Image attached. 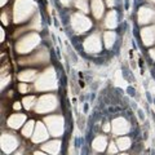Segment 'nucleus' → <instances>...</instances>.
I'll use <instances>...</instances> for the list:
<instances>
[{
  "label": "nucleus",
  "instance_id": "1",
  "mask_svg": "<svg viewBox=\"0 0 155 155\" xmlns=\"http://www.w3.org/2000/svg\"><path fill=\"white\" fill-rule=\"evenodd\" d=\"M32 12V3L31 0H18L17 5L14 7V21L21 22L28 17Z\"/></svg>",
  "mask_w": 155,
  "mask_h": 155
},
{
  "label": "nucleus",
  "instance_id": "2",
  "mask_svg": "<svg viewBox=\"0 0 155 155\" xmlns=\"http://www.w3.org/2000/svg\"><path fill=\"white\" fill-rule=\"evenodd\" d=\"M57 85V81H56V76L53 74V70L49 71H45L44 74L40 76L36 83L35 87L39 91H44V89H54Z\"/></svg>",
  "mask_w": 155,
  "mask_h": 155
},
{
  "label": "nucleus",
  "instance_id": "3",
  "mask_svg": "<svg viewBox=\"0 0 155 155\" xmlns=\"http://www.w3.org/2000/svg\"><path fill=\"white\" fill-rule=\"evenodd\" d=\"M39 35L38 34H30V35H26L22 40H19V43L17 44V51L21 53H25L31 51L34 47H35L39 43Z\"/></svg>",
  "mask_w": 155,
  "mask_h": 155
},
{
  "label": "nucleus",
  "instance_id": "4",
  "mask_svg": "<svg viewBox=\"0 0 155 155\" xmlns=\"http://www.w3.org/2000/svg\"><path fill=\"white\" fill-rule=\"evenodd\" d=\"M57 105L56 97L54 96H43L38 104V107L35 109L38 113H45V111H52L54 110Z\"/></svg>",
  "mask_w": 155,
  "mask_h": 155
},
{
  "label": "nucleus",
  "instance_id": "5",
  "mask_svg": "<svg viewBox=\"0 0 155 155\" xmlns=\"http://www.w3.org/2000/svg\"><path fill=\"white\" fill-rule=\"evenodd\" d=\"M45 124L47 127L51 129L52 134H61L62 129H64V120L61 116H51V118H45Z\"/></svg>",
  "mask_w": 155,
  "mask_h": 155
},
{
  "label": "nucleus",
  "instance_id": "6",
  "mask_svg": "<svg viewBox=\"0 0 155 155\" xmlns=\"http://www.w3.org/2000/svg\"><path fill=\"white\" fill-rule=\"evenodd\" d=\"M72 26H74L76 32H84L91 27V21L83 14H74L72 17Z\"/></svg>",
  "mask_w": 155,
  "mask_h": 155
},
{
  "label": "nucleus",
  "instance_id": "7",
  "mask_svg": "<svg viewBox=\"0 0 155 155\" xmlns=\"http://www.w3.org/2000/svg\"><path fill=\"white\" fill-rule=\"evenodd\" d=\"M18 145V141L14 136L11 134H5L3 136V140H2V147L5 153H11L13 151V149H16Z\"/></svg>",
  "mask_w": 155,
  "mask_h": 155
},
{
  "label": "nucleus",
  "instance_id": "8",
  "mask_svg": "<svg viewBox=\"0 0 155 155\" xmlns=\"http://www.w3.org/2000/svg\"><path fill=\"white\" fill-rule=\"evenodd\" d=\"M113 129L115 134H124L129 130V124L125 122L124 118H118L114 120L113 123Z\"/></svg>",
  "mask_w": 155,
  "mask_h": 155
},
{
  "label": "nucleus",
  "instance_id": "9",
  "mask_svg": "<svg viewBox=\"0 0 155 155\" xmlns=\"http://www.w3.org/2000/svg\"><path fill=\"white\" fill-rule=\"evenodd\" d=\"M84 47H85V49L91 52V53H93V52H100L101 49V44H100V38L97 36V35H92L89 36L88 39L85 40L84 43Z\"/></svg>",
  "mask_w": 155,
  "mask_h": 155
},
{
  "label": "nucleus",
  "instance_id": "10",
  "mask_svg": "<svg viewBox=\"0 0 155 155\" xmlns=\"http://www.w3.org/2000/svg\"><path fill=\"white\" fill-rule=\"evenodd\" d=\"M47 138H48V132H47L45 127L41 123H36L35 133H34V136H32V141L34 142H41Z\"/></svg>",
  "mask_w": 155,
  "mask_h": 155
},
{
  "label": "nucleus",
  "instance_id": "11",
  "mask_svg": "<svg viewBox=\"0 0 155 155\" xmlns=\"http://www.w3.org/2000/svg\"><path fill=\"white\" fill-rule=\"evenodd\" d=\"M142 40L146 45L153 44L155 40V26H150L142 30Z\"/></svg>",
  "mask_w": 155,
  "mask_h": 155
},
{
  "label": "nucleus",
  "instance_id": "12",
  "mask_svg": "<svg viewBox=\"0 0 155 155\" xmlns=\"http://www.w3.org/2000/svg\"><path fill=\"white\" fill-rule=\"evenodd\" d=\"M26 120V115L23 114H14L8 119V125L11 128H19Z\"/></svg>",
  "mask_w": 155,
  "mask_h": 155
},
{
  "label": "nucleus",
  "instance_id": "13",
  "mask_svg": "<svg viewBox=\"0 0 155 155\" xmlns=\"http://www.w3.org/2000/svg\"><path fill=\"white\" fill-rule=\"evenodd\" d=\"M155 13L151 11V9H147V8H142L141 11L138 12V21L141 23H146L149 21H151L154 18Z\"/></svg>",
  "mask_w": 155,
  "mask_h": 155
},
{
  "label": "nucleus",
  "instance_id": "14",
  "mask_svg": "<svg viewBox=\"0 0 155 155\" xmlns=\"http://www.w3.org/2000/svg\"><path fill=\"white\" fill-rule=\"evenodd\" d=\"M106 145H107V140H106V137H104V136H98V137L94 138L93 143H92V146H93V149L96 150V151H104V150L106 149Z\"/></svg>",
  "mask_w": 155,
  "mask_h": 155
},
{
  "label": "nucleus",
  "instance_id": "15",
  "mask_svg": "<svg viewBox=\"0 0 155 155\" xmlns=\"http://www.w3.org/2000/svg\"><path fill=\"white\" fill-rule=\"evenodd\" d=\"M60 147H61V142L60 141H49V142H47L45 145H43L41 150L48 151L51 154H57L58 151H60Z\"/></svg>",
  "mask_w": 155,
  "mask_h": 155
},
{
  "label": "nucleus",
  "instance_id": "16",
  "mask_svg": "<svg viewBox=\"0 0 155 155\" xmlns=\"http://www.w3.org/2000/svg\"><path fill=\"white\" fill-rule=\"evenodd\" d=\"M92 11H93V14L96 18H101L104 13V5L101 0H93L92 2Z\"/></svg>",
  "mask_w": 155,
  "mask_h": 155
},
{
  "label": "nucleus",
  "instance_id": "17",
  "mask_svg": "<svg viewBox=\"0 0 155 155\" xmlns=\"http://www.w3.org/2000/svg\"><path fill=\"white\" fill-rule=\"evenodd\" d=\"M36 76V71L35 70H26V71H22L21 74L18 75V78L21 79L22 81H30L34 80V78Z\"/></svg>",
  "mask_w": 155,
  "mask_h": 155
},
{
  "label": "nucleus",
  "instance_id": "18",
  "mask_svg": "<svg viewBox=\"0 0 155 155\" xmlns=\"http://www.w3.org/2000/svg\"><path fill=\"white\" fill-rule=\"evenodd\" d=\"M105 25H106V27H109V28L116 27V13H115V12H110V13L107 14Z\"/></svg>",
  "mask_w": 155,
  "mask_h": 155
},
{
  "label": "nucleus",
  "instance_id": "19",
  "mask_svg": "<svg viewBox=\"0 0 155 155\" xmlns=\"http://www.w3.org/2000/svg\"><path fill=\"white\" fill-rule=\"evenodd\" d=\"M116 145H118V149H120V150H127L130 146V140L127 137L118 138L116 140Z\"/></svg>",
  "mask_w": 155,
  "mask_h": 155
},
{
  "label": "nucleus",
  "instance_id": "20",
  "mask_svg": "<svg viewBox=\"0 0 155 155\" xmlns=\"http://www.w3.org/2000/svg\"><path fill=\"white\" fill-rule=\"evenodd\" d=\"M35 104H36V98L35 97H32V96L25 97V98L22 100V105H23V107H25L26 110H30Z\"/></svg>",
  "mask_w": 155,
  "mask_h": 155
},
{
  "label": "nucleus",
  "instance_id": "21",
  "mask_svg": "<svg viewBox=\"0 0 155 155\" xmlns=\"http://www.w3.org/2000/svg\"><path fill=\"white\" fill-rule=\"evenodd\" d=\"M115 34L114 32H106L105 34V44H106V48H111L115 41Z\"/></svg>",
  "mask_w": 155,
  "mask_h": 155
},
{
  "label": "nucleus",
  "instance_id": "22",
  "mask_svg": "<svg viewBox=\"0 0 155 155\" xmlns=\"http://www.w3.org/2000/svg\"><path fill=\"white\" fill-rule=\"evenodd\" d=\"M34 125H35V123L32 122H27L26 123V125L23 127V129H22V134L25 136V137H30V136L32 134V128H34Z\"/></svg>",
  "mask_w": 155,
  "mask_h": 155
},
{
  "label": "nucleus",
  "instance_id": "23",
  "mask_svg": "<svg viewBox=\"0 0 155 155\" xmlns=\"http://www.w3.org/2000/svg\"><path fill=\"white\" fill-rule=\"evenodd\" d=\"M76 7L80 9V11H83L84 13L88 12V4H87L85 0H76Z\"/></svg>",
  "mask_w": 155,
  "mask_h": 155
},
{
  "label": "nucleus",
  "instance_id": "24",
  "mask_svg": "<svg viewBox=\"0 0 155 155\" xmlns=\"http://www.w3.org/2000/svg\"><path fill=\"white\" fill-rule=\"evenodd\" d=\"M18 91L21 92V93H26V92L28 91V87L26 84H19L18 85Z\"/></svg>",
  "mask_w": 155,
  "mask_h": 155
},
{
  "label": "nucleus",
  "instance_id": "25",
  "mask_svg": "<svg viewBox=\"0 0 155 155\" xmlns=\"http://www.w3.org/2000/svg\"><path fill=\"white\" fill-rule=\"evenodd\" d=\"M116 151H118V149H116L115 143H110V147H109V153H110V154H115Z\"/></svg>",
  "mask_w": 155,
  "mask_h": 155
},
{
  "label": "nucleus",
  "instance_id": "26",
  "mask_svg": "<svg viewBox=\"0 0 155 155\" xmlns=\"http://www.w3.org/2000/svg\"><path fill=\"white\" fill-rule=\"evenodd\" d=\"M13 109L16 110V111H18L19 109H21V104H19V102H14L13 104Z\"/></svg>",
  "mask_w": 155,
  "mask_h": 155
},
{
  "label": "nucleus",
  "instance_id": "27",
  "mask_svg": "<svg viewBox=\"0 0 155 155\" xmlns=\"http://www.w3.org/2000/svg\"><path fill=\"white\" fill-rule=\"evenodd\" d=\"M114 3H115V0H106L107 7H114Z\"/></svg>",
  "mask_w": 155,
  "mask_h": 155
},
{
  "label": "nucleus",
  "instance_id": "28",
  "mask_svg": "<svg viewBox=\"0 0 155 155\" xmlns=\"http://www.w3.org/2000/svg\"><path fill=\"white\" fill-rule=\"evenodd\" d=\"M104 130H105V132H109V130H110V124L109 123H106L104 125Z\"/></svg>",
  "mask_w": 155,
  "mask_h": 155
},
{
  "label": "nucleus",
  "instance_id": "29",
  "mask_svg": "<svg viewBox=\"0 0 155 155\" xmlns=\"http://www.w3.org/2000/svg\"><path fill=\"white\" fill-rule=\"evenodd\" d=\"M61 2H62V4H65V5H69L71 0H61Z\"/></svg>",
  "mask_w": 155,
  "mask_h": 155
},
{
  "label": "nucleus",
  "instance_id": "30",
  "mask_svg": "<svg viewBox=\"0 0 155 155\" xmlns=\"http://www.w3.org/2000/svg\"><path fill=\"white\" fill-rule=\"evenodd\" d=\"M150 54H151V56H153V58L155 60V49H151V51H150Z\"/></svg>",
  "mask_w": 155,
  "mask_h": 155
},
{
  "label": "nucleus",
  "instance_id": "31",
  "mask_svg": "<svg viewBox=\"0 0 155 155\" xmlns=\"http://www.w3.org/2000/svg\"><path fill=\"white\" fill-rule=\"evenodd\" d=\"M4 40V30H3V28H2V41Z\"/></svg>",
  "mask_w": 155,
  "mask_h": 155
},
{
  "label": "nucleus",
  "instance_id": "32",
  "mask_svg": "<svg viewBox=\"0 0 155 155\" xmlns=\"http://www.w3.org/2000/svg\"><path fill=\"white\" fill-rule=\"evenodd\" d=\"M35 155H45V154H43V153H40V151H36Z\"/></svg>",
  "mask_w": 155,
  "mask_h": 155
},
{
  "label": "nucleus",
  "instance_id": "33",
  "mask_svg": "<svg viewBox=\"0 0 155 155\" xmlns=\"http://www.w3.org/2000/svg\"><path fill=\"white\" fill-rule=\"evenodd\" d=\"M5 3H7V0H2V7H3L4 4H5Z\"/></svg>",
  "mask_w": 155,
  "mask_h": 155
},
{
  "label": "nucleus",
  "instance_id": "34",
  "mask_svg": "<svg viewBox=\"0 0 155 155\" xmlns=\"http://www.w3.org/2000/svg\"><path fill=\"white\" fill-rule=\"evenodd\" d=\"M122 155H125V154H122Z\"/></svg>",
  "mask_w": 155,
  "mask_h": 155
},
{
  "label": "nucleus",
  "instance_id": "35",
  "mask_svg": "<svg viewBox=\"0 0 155 155\" xmlns=\"http://www.w3.org/2000/svg\"><path fill=\"white\" fill-rule=\"evenodd\" d=\"M154 2H155V0H154Z\"/></svg>",
  "mask_w": 155,
  "mask_h": 155
}]
</instances>
